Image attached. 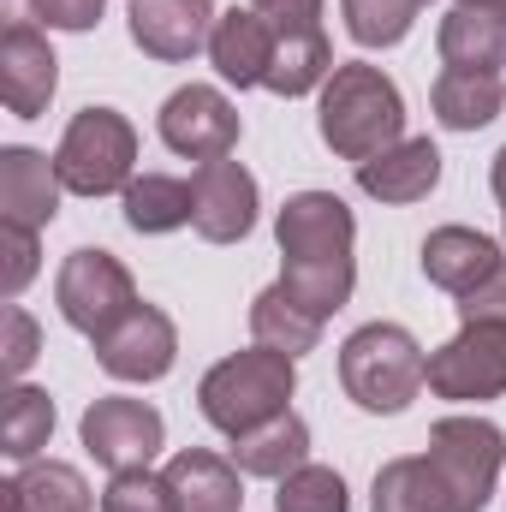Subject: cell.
I'll return each mask as SVG.
<instances>
[{
  "mask_svg": "<svg viewBox=\"0 0 506 512\" xmlns=\"http://www.w3.org/2000/svg\"><path fill=\"white\" fill-rule=\"evenodd\" d=\"M191 185L167 179V173H143L126 185V227L131 233H173L191 221Z\"/></svg>",
  "mask_w": 506,
  "mask_h": 512,
  "instance_id": "4316f807",
  "label": "cell"
},
{
  "mask_svg": "<svg viewBox=\"0 0 506 512\" xmlns=\"http://www.w3.org/2000/svg\"><path fill=\"white\" fill-rule=\"evenodd\" d=\"M459 6H489V12H501L506 0H459Z\"/></svg>",
  "mask_w": 506,
  "mask_h": 512,
  "instance_id": "8d00e7d4",
  "label": "cell"
},
{
  "mask_svg": "<svg viewBox=\"0 0 506 512\" xmlns=\"http://www.w3.org/2000/svg\"><path fill=\"white\" fill-rule=\"evenodd\" d=\"M54 304L60 316L78 328V334H102L137 304V286H131V268L114 251H72L60 262V280H54Z\"/></svg>",
  "mask_w": 506,
  "mask_h": 512,
  "instance_id": "ba28073f",
  "label": "cell"
},
{
  "mask_svg": "<svg viewBox=\"0 0 506 512\" xmlns=\"http://www.w3.org/2000/svg\"><path fill=\"white\" fill-rule=\"evenodd\" d=\"M459 322H506V262L477 286L459 298Z\"/></svg>",
  "mask_w": 506,
  "mask_h": 512,
  "instance_id": "e575fe53",
  "label": "cell"
},
{
  "mask_svg": "<svg viewBox=\"0 0 506 512\" xmlns=\"http://www.w3.org/2000/svg\"><path fill=\"white\" fill-rule=\"evenodd\" d=\"M6 24H48V30H90L108 0H6Z\"/></svg>",
  "mask_w": 506,
  "mask_h": 512,
  "instance_id": "1f68e13d",
  "label": "cell"
},
{
  "mask_svg": "<svg viewBox=\"0 0 506 512\" xmlns=\"http://www.w3.org/2000/svg\"><path fill=\"white\" fill-rule=\"evenodd\" d=\"M0 328H6V346H0V370L18 382V376L36 364V352H42V334H36L30 310H18V304H6V310H0Z\"/></svg>",
  "mask_w": 506,
  "mask_h": 512,
  "instance_id": "836d02e7",
  "label": "cell"
},
{
  "mask_svg": "<svg viewBox=\"0 0 506 512\" xmlns=\"http://www.w3.org/2000/svg\"><path fill=\"white\" fill-rule=\"evenodd\" d=\"M54 435V399L42 387H6V405H0V447L6 459L30 465Z\"/></svg>",
  "mask_w": 506,
  "mask_h": 512,
  "instance_id": "83f0119b",
  "label": "cell"
},
{
  "mask_svg": "<svg viewBox=\"0 0 506 512\" xmlns=\"http://www.w3.org/2000/svg\"><path fill=\"white\" fill-rule=\"evenodd\" d=\"M191 227L209 245H239L256 227V179L227 155V161H203L191 179Z\"/></svg>",
  "mask_w": 506,
  "mask_h": 512,
  "instance_id": "4fadbf2b",
  "label": "cell"
},
{
  "mask_svg": "<svg viewBox=\"0 0 506 512\" xmlns=\"http://www.w3.org/2000/svg\"><path fill=\"white\" fill-rule=\"evenodd\" d=\"M274 512H352L346 501V477L334 465H304L280 483L274 495Z\"/></svg>",
  "mask_w": 506,
  "mask_h": 512,
  "instance_id": "f546056e",
  "label": "cell"
},
{
  "mask_svg": "<svg viewBox=\"0 0 506 512\" xmlns=\"http://www.w3.org/2000/svg\"><path fill=\"white\" fill-rule=\"evenodd\" d=\"M60 173H54V161L48 155H36V149H24V143H12V149H0V221L6 227H48L54 215H60Z\"/></svg>",
  "mask_w": 506,
  "mask_h": 512,
  "instance_id": "2e32d148",
  "label": "cell"
},
{
  "mask_svg": "<svg viewBox=\"0 0 506 512\" xmlns=\"http://www.w3.org/2000/svg\"><path fill=\"white\" fill-rule=\"evenodd\" d=\"M429 387L441 399H501L506 393V322H465L429 358Z\"/></svg>",
  "mask_w": 506,
  "mask_h": 512,
  "instance_id": "9c48e42d",
  "label": "cell"
},
{
  "mask_svg": "<svg viewBox=\"0 0 506 512\" xmlns=\"http://www.w3.org/2000/svg\"><path fill=\"white\" fill-rule=\"evenodd\" d=\"M274 30V72L268 90L274 96H304L334 72L328 36H322V0H251Z\"/></svg>",
  "mask_w": 506,
  "mask_h": 512,
  "instance_id": "52a82bcc",
  "label": "cell"
},
{
  "mask_svg": "<svg viewBox=\"0 0 506 512\" xmlns=\"http://www.w3.org/2000/svg\"><path fill=\"white\" fill-rule=\"evenodd\" d=\"M316 126H322V143L334 155L364 167V161L387 155L393 143H405V102H399V90H393V78L381 66L352 60V66L328 72Z\"/></svg>",
  "mask_w": 506,
  "mask_h": 512,
  "instance_id": "7a4b0ae2",
  "label": "cell"
},
{
  "mask_svg": "<svg viewBox=\"0 0 506 512\" xmlns=\"http://www.w3.org/2000/svg\"><path fill=\"white\" fill-rule=\"evenodd\" d=\"M441 60L459 72H501L506 66V12L453 6L441 18Z\"/></svg>",
  "mask_w": 506,
  "mask_h": 512,
  "instance_id": "7402d4cb",
  "label": "cell"
},
{
  "mask_svg": "<svg viewBox=\"0 0 506 512\" xmlns=\"http://www.w3.org/2000/svg\"><path fill=\"white\" fill-rule=\"evenodd\" d=\"M102 512H179L167 477L155 471H120L108 489H102Z\"/></svg>",
  "mask_w": 506,
  "mask_h": 512,
  "instance_id": "4dcf8cb0",
  "label": "cell"
},
{
  "mask_svg": "<svg viewBox=\"0 0 506 512\" xmlns=\"http://www.w3.org/2000/svg\"><path fill=\"white\" fill-rule=\"evenodd\" d=\"M84 447L96 465H108L114 477L120 471H149V459L161 453V411L143 405V399H96L78 423Z\"/></svg>",
  "mask_w": 506,
  "mask_h": 512,
  "instance_id": "7c38bea8",
  "label": "cell"
},
{
  "mask_svg": "<svg viewBox=\"0 0 506 512\" xmlns=\"http://www.w3.org/2000/svg\"><path fill=\"white\" fill-rule=\"evenodd\" d=\"M429 459H435L441 483L453 489L459 512H483L506 465V435L489 417H441L429 429Z\"/></svg>",
  "mask_w": 506,
  "mask_h": 512,
  "instance_id": "8992f818",
  "label": "cell"
},
{
  "mask_svg": "<svg viewBox=\"0 0 506 512\" xmlns=\"http://www.w3.org/2000/svg\"><path fill=\"white\" fill-rule=\"evenodd\" d=\"M54 84H60V60L48 48V36L36 24H6L0 36V96L18 120H36L48 102H54Z\"/></svg>",
  "mask_w": 506,
  "mask_h": 512,
  "instance_id": "5bb4252c",
  "label": "cell"
},
{
  "mask_svg": "<svg viewBox=\"0 0 506 512\" xmlns=\"http://www.w3.org/2000/svg\"><path fill=\"white\" fill-rule=\"evenodd\" d=\"M370 512H459V501H453V489L441 483L435 459L417 453V459H393V465L376 471Z\"/></svg>",
  "mask_w": 506,
  "mask_h": 512,
  "instance_id": "603a6c76",
  "label": "cell"
},
{
  "mask_svg": "<svg viewBox=\"0 0 506 512\" xmlns=\"http://www.w3.org/2000/svg\"><path fill=\"white\" fill-rule=\"evenodd\" d=\"M501 262L506 256L495 251V239H483V233H471V227H435V233L423 239V274H429L441 292H453V298L477 292Z\"/></svg>",
  "mask_w": 506,
  "mask_h": 512,
  "instance_id": "ffe728a7",
  "label": "cell"
},
{
  "mask_svg": "<svg viewBox=\"0 0 506 512\" xmlns=\"http://www.w3.org/2000/svg\"><path fill=\"white\" fill-rule=\"evenodd\" d=\"M233 465L245 477H274V483H286L292 471H304L310 465V429H304V417L280 411V417L245 429V435H233Z\"/></svg>",
  "mask_w": 506,
  "mask_h": 512,
  "instance_id": "44dd1931",
  "label": "cell"
},
{
  "mask_svg": "<svg viewBox=\"0 0 506 512\" xmlns=\"http://www.w3.org/2000/svg\"><path fill=\"white\" fill-rule=\"evenodd\" d=\"M215 36V0H131V42L149 60H191Z\"/></svg>",
  "mask_w": 506,
  "mask_h": 512,
  "instance_id": "9a60e30c",
  "label": "cell"
},
{
  "mask_svg": "<svg viewBox=\"0 0 506 512\" xmlns=\"http://www.w3.org/2000/svg\"><path fill=\"white\" fill-rule=\"evenodd\" d=\"M423 6H429V0H340L346 30H352V42H364V48H393V42H405V30L417 24Z\"/></svg>",
  "mask_w": 506,
  "mask_h": 512,
  "instance_id": "f1b7e54d",
  "label": "cell"
},
{
  "mask_svg": "<svg viewBox=\"0 0 506 512\" xmlns=\"http://www.w3.org/2000/svg\"><path fill=\"white\" fill-rule=\"evenodd\" d=\"M0 256H6V262H0V298L12 304V298L30 286V274H36V233L0 221Z\"/></svg>",
  "mask_w": 506,
  "mask_h": 512,
  "instance_id": "d6a6232c",
  "label": "cell"
},
{
  "mask_svg": "<svg viewBox=\"0 0 506 512\" xmlns=\"http://www.w3.org/2000/svg\"><path fill=\"white\" fill-rule=\"evenodd\" d=\"M0 495H6V512H90L84 471H72L60 459H30Z\"/></svg>",
  "mask_w": 506,
  "mask_h": 512,
  "instance_id": "d4e9b609",
  "label": "cell"
},
{
  "mask_svg": "<svg viewBox=\"0 0 506 512\" xmlns=\"http://www.w3.org/2000/svg\"><path fill=\"white\" fill-rule=\"evenodd\" d=\"M173 358H179V334H173L167 310H155L143 298L131 304L114 328L96 334V364L114 382H161L173 370Z\"/></svg>",
  "mask_w": 506,
  "mask_h": 512,
  "instance_id": "30bf717a",
  "label": "cell"
},
{
  "mask_svg": "<svg viewBox=\"0 0 506 512\" xmlns=\"http://www.w3.org/2000/svg\"><path fill=\"white\" fill-rule=\"evenodd\" d=\"M429 102H435V120L447 131H477L501 114L506 84H501V72H459V66H447L435 78Z\"/></svg>",
  "mask_w": 506,
  "mask_h": 512,
  "instance_id": "cb8c5ba5",
  "label": "cell"
},
{
  "mask_svg": "<svg viewBox=\"0 0 506 512\" xmlns=\"http://www.w3.org/2000/svg\"><path fill=\"white\" fill-rule=\"evenodd\" d=\"M209 60L227 84L251 90V84H268L274 72V30L256 6H233L227 18H215V36H209Z\"/></svg>",
  "mask_w": 506,
  "mask_h": 512,
  "instance_id": "e0dca14e",
  "label": "cell"
},
{
  "mask_svg": "<svg viewBox=\"0 0 506 512\" xmlns=\"http://www.w3.org/2000/svg\"><path fill=\"white\" fill-rule=\"evenodd\" d=\"M495 197H501V221H506V149L495 155Z\"/></svg>",
  "mask_w": 506,
  "mask_h": 512,
  "instance_id": "d590c367",
  "label": "cell"
},
{
  "mask_svg": "<svg viewBox=\"0 0 506 512\" xmlns=\"http://www.w3.org/2000/svg\"><path fill=\"white\" fill-rule=\"evenodd\" d=\"M340 382H346V393H352L364 411L393 417V411H405V405L423 393L429 358H423V346L411 340V328H399V322H370V328H358V334L340 346Z\"/></svg>",
  "mask_w": 506,
  "mask_h": 512,
  "instance_id": "3957f363",
  "label": "cell"
},
{
  "mask_svg": "<svg viewBox=\"0 0 506 512\" xmlns=\"http://www.w3.org/2000/svg\"><path fill=\"white\" fill-rule=\"evenodd\" d=\"M435 185H441V149L429 137H405L358 167V191L376 203H423Z\"/></svg>",
  "mask_w": 506,
  "mask_h": 512,
  "instance_id": "ac0fdd59",
  "label": "cell"
},
{
  "mask_svg": "<svg viewBox=\"0 0 506 512\" xmlns=\"http://www.w3.org/2000/svg\"><path fill=\"white\" fill-rule=\"evenodd\" d=\"M292 387H298L292 358L256 346V352L221 358V364L203 376V387H197V405H203V417H209L221 435H245V429H256V423L292 411V405H286Z\"/></svg>",
  "mask_w": 506,
  "mask_h": 512,
  "instance_id": "277c9868",
  "label": "cell"
},
{
  "mask_svg": "<svg viewBox=\"0 0 506 512\" xmlns=\"http://www.w3.org/2000/svg\"><path fill=\"white\" fill-rule=\"evenodd\" d=\"M352 209L334 197V191H298L286 197L280 209V286L310 310V316H334L346 298H352V280H358V262H352Z\"/></svg>",
  "mask_w": 506,
  "mask_h": 512,
  "instance_id": "6da1fadb",
  "label": "cell"
},
{
  "mask_svg": "<svg viewBox=\"0 0 506 512\" xmlns=\"http://www.w3.org/2000/svg\"><path fill=\"white\" fill-rule=\"evenodd\" d=\"M161 143L185 161H227L239 143V108L215 84H185L161 102Z\"/></svg>",
  "mask_w": 506,
  "mask_h": 512,
  "instance_id": "8fae6325",
  "label": "cell"
},
{
  "mask_svg": "<svg viewBox=\"0 0 506 512\" xmlns=\"http://www.w3.org/2000/svg\"><path fill=\"white\" fill-rule=\"evenodd\" d=\"M501 12H506V6H501Z\"/></svg>",
  "mask_w": 506,
  "mask_h": 512,
  "instance_id": "74e56055",
  "label": "cell"
},
{
  "mask_svg": "<svg viewBox=\"0 0 506 512\" xmlns=\"http://www.w3.org/2000/svg\"><path fill=\"white\" fill-rule=\"evenodd\" d=\"M131 161H137V131L126 114L114 108H84L60 149H54V173L72 197H108V191H126L131 185Z\"/></svg>",
  "mask_w": 506,
  "mask_h": 512,
  "instance_id": "5b68a950",
  "label": "cell"
},
{
  "mask_svg": "<svg viewBox=\"0 0 506 512\" xmlns=\"http://www.w3.org/2000/svg\"><path fill=\"white\" fill-rule=\"evenodd\" d=\"M251 334L256 346H268V352H286V358H304V352H316L322 346V316H310L280 280L262 292L251 304Z\"/></svg>",
  "mask_w": 506,
  "mask_h": 512,
  "instance_id": "484cf974",
  "label": "cell"
},
{
  "mask_svg": "<svg viewBox=\"0 0 506 512\" xmlns=\"http://www.w3.org/2000/svg\"><path fill=\"white\" fill-rule=\"evenodd\" d=\"M167 489L179 512H245V489H239V465L221 459V453H203V447H185L167 459Z\"/></svg>",
  "mask_w": 506,
  "mask_h": 512,
  "instance_id": "d6986e66",
  "label": "cell"
}]
</instances>
